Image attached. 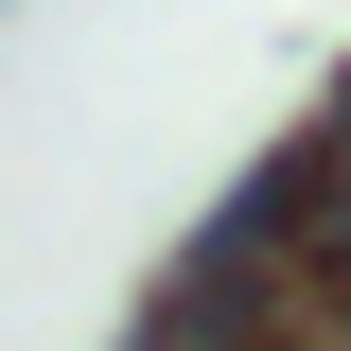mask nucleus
<instances>
[{
  "mask_svg": "<svg viewBox=\"0 0 351 351\" xmlns=\"http://www.w3.org/2000/svg\"><path fill=\"white\" fill-rule=\"evenodd\" d=\"M299 263H316V299H334V334H351V211H334V228H316V246H299Z\"/></svg>",
  "mask_w": 351,
  "mask_h": 351,
  "instance_id": "f257e3e1",
  "label": "nucleus"
}]
</instances>
